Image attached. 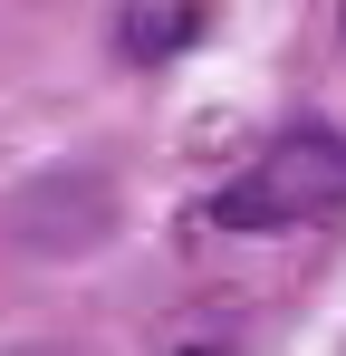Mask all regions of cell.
Instances as JSON below:
<instances>
[{"instance_id": "1", "label": "cell", "mask_w": 346, "mask_h": 356, "mask_svg": "<svg viewBox=\"0 0 346 356\" xmlns=\"http://www.w3.org/2000/svg\"><path fill=\"white\" fill-rule=\"evenodd\" d=\"M327 212H346V135L337 125H279L212 193V222L222 232H308Z\"/></svg>"}, {"instance_id": "2", "label": "cell", "mask_w": 346, "mask_h": 356, "mask_svg": "<svg viewBox=\"0 0 346 356\" xmlns=\"http://www.w3.org/2000/svg\"><path fill=\"white\" fill-rule=\"evenodd\" d=\"M0 232L10 250H39V260H67V250H97L115 232V183L106 174H49V183H19L0 202Z\"/></svg>"}, {"instance_id": "3", "label": "cell", "mask_w": 346, "mask_h": 356, "mask_svg": "<svg viewBox=\"0 0 346 356\" xmlns=\"http://www.w3.org/2000/svg\"><path fill=\"white\" fill-rule=\"evenodd\" d=\"M337 29H346V0H337Z\"/></svg>"}]
</instances>
